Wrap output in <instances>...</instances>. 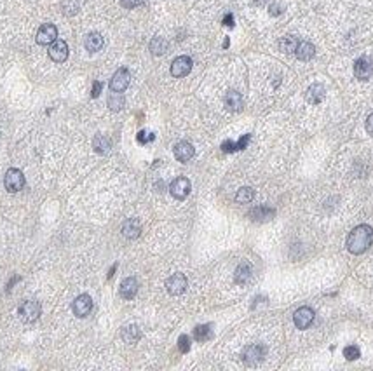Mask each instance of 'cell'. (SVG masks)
Segmentation results:
<instances>
[{"label":"cell","instance_id":"ab89813d","mask_svg":"<svg viewBox=\"0 0 373 371\" xmlns=\"http://www.w3.org/2000/svg\"><path fill=\"white\" fill-rule=\"evenodd\" d=\"M270 14H272V16H274V14H276V16L279 14V9H277V6H272V7H270Z\"/></svg>","mask_w":373,"mask_h":371},{"label":"cell","instance_id":"cb8c5ba5","mask_svg":"<svg viewBox=\"0 0 373 371\" xmlns=\"http://www.w3.org/2000/svg\"><path fill=\"white\" fill-rule=\"evenodd\" d=\"M296 45H298V40L295 37H284L279 42V49L283 52H286V54H291V52H295Z\"/></svg>","mask_w":373,"mask_h":371},{"label":"cell","instance_id":"d590c367","mask_svg":"<svg viewBox=\"0 0 373 371\" xmlns=\"http://www.w3.org/2000/svg\"><path fill=\"white\" fill-rule=\"evenodd\" d=\"M101 88H103V84H101V82H94V84H93V93H91V96H93V98L100 96Z\"/></svg>","mask_w":373,"mask_h":371},{"label":"cell","instance_id":"52a82bcc","mask_svg":"<svg viewBox=\"0 0 373 371\" xmlns=\"http://www.w3.org/2000/svg\"><path fill=\"white\" fill-rule=\"evenodd\" d=\"M129 81H131V75L126 68H119V70L113 73L112 81H110V89L113 93H122L126 91V88L129 86Z\"/></svg>","mask_w":373,"mask_h":371},{"label":"cell","instance_id":"277c9868","mask_svg":"<svg viewBox=\"0 0 373 371\" xmlns=\"http://www.w3.org/2000/svg\"><path fill=\"white\" fill-rule=\"evenodd\" d=\"M56 39H58V28L54 25H51V23L42 25L39 32H37V44L40 45H49L54 42Z\"/></svg>","mask_w":373,"mask_h":371},{"label":"cell","instance_id":"8d00e7d4","mask_svg":"<svg viewBox=\"0 0 373 371\" xmlns=\"http://www.w3.org/2000/svg\"><path fill=\"white\" fill-rule=\"evenodd\" d=\"M250 143V134H246V136H242L241 139L237 141V150H242V149H246V145Z\"/></svg>","mask_w":373,"mask_h":371},{"label":"cell","instance_id":"74e56055","mask_svg":"<svg viewBox=\"0 0 373 371\" xmlns=\"http://www.w3.org/2000/svg\"><path fill=\"white\" fill-rule=\"evenodd\" d=\"M366 131L373 136V113H370L366 119Z\"/></svg>","mask_w":373,"mask_h":371},{"label":"cell","instance_id":"44dd1931","mask_svg":"<svg viewBox=\"0 0 373 371\" xmlns=\"http://www.w3.org/2000/svg\"><path fill=\"white\" fill-rule=\"evenodd\" d=\"M120 336H122V340L126 343H136L140 340V336H142V331H140L138 326H135V324H131V326H126L122 329V333H120Z\"/></svg>","mask_w":373,"mask_h":371},{"label":"cell","instance_id":"ffe728a7","mask_svg":"<svg viewBox=\"0 0 373 371\" xmlns=\"http://www.w3.org/2000/svg\"><path fill=\"white\" fill-rule=\"evenodd\" d=\"M101 47H103V37L100 33L93 32L86 37V49L89 52H98Z\"/></svg>","mask_w":373,"mask_h":371},{"label":"cell","instance_id":"1f68e13d","mask_svg":"<svg viewBox=\"0 0 373 371\" xmlns=\"http://www.w3.org/2000/svg\"><path fill=\"white\" fill-rule=\"evenodd\" d=\"M178 349H180V352H183V354H186V352L190 350V340L186 335L180 336V340H178Z\"/></svg>","mask_w":373,"mask_h":371},{"label":"cell","instance_id":"8fae6325","mask_svg":"<svg viewBox=\"0 0 373 371\" xmlns=\"http://www.w3.org/2000/svg\"><path fill=\"white\" fill-rule=\"evenodd\" d=\"M49 58H51L52 61H56V63L67 61V58H68V45H67V42H65V40L56 39L54 42L51 44V47H49Z\"/></svg>","mask_w":373,"mask_h":371},{"label":"cell","instance_id":"d4e9b609","mask_svg":"<svg viewBox=\"0 0 373 371\" xmlns=\"http://www.w3.org/2000/svg\"><path fill=\"white\" fill-rule=\"evenodd\" d=\"M194 338L197 342H206V340L211 338V326L209 324H204V326H197L194 329Z\"/></svg>","mask_w":373,"mask_h":371},{"label":"cell","instance_id":"4fadbf2b","mask_svg":"<svg viewBox=\"0 0 373 371\" xmlns=\"http://www.w3.org/2000/svg\"><path fill=\"white\" fill-rule=\"evenodd\" d=\"M72 309H74V314L77 317H86L93 310V300H91L89 294H81V296L75 298Z\"/></svg>","mask_w":373,"mask_h":371},{"label":"cell","instance_id":"8992f818","mask_svg":"<svg viewBox=\"0 0 373 371\" xmlns=\"http://www.w3.org/2000/svg\"><path fill=\"white\" fill-rule=\"evenodd\" d=\"M265 354H267V349H265L264 345H258V343H255V345L246 347V350H244V354H242V357H244L246 364L255 366V364H258V362H260L262 359L265 357Z\"/></svg>","mask_w":373,"mask_h":371},{"label":"cell","instance_id":"3957f363","mask_svg":"<svg viewBox=\"0 0 373 371\" xmlns=\"http://www.w3.org/2000/svg\"><path fill=\"white\" fill-rule=\"evenodd\" d=\"M40 312H42V307L39 302H35V300L25 302V304L20 307V310H18L23 323H35V321L39 319Z\"/></svg>","mask_w":373,"mask_h":371},{"label":"cell","instance_id":"d6986e66","mask_svg":"<svg viewBox=\"0 0 373 371\" xmlns=\"http://www.w3.org/2000/svg\"><path fill=\"white\" fill-rule=\"evenodd\" d=\"M274 214H276V211H274L272 207L260 206V207H255V209L250 213V216L253 218L255 221H265V219L274 218Z\"/></svg>","mask_w":373,"mask_h":371},{"label":"cell","instance_id":"6da1fadb","mask_svg":"<svg viewBox=\"0 0 373 371\" xmlns=\"http://www.w3.org/2000/svg\"><path fill=\"white\" fill-rule=\"evenodd\" d=\"M373 244V229L368 225H359L349 234L347 249L352 255H361Z\"/></svg>","mask_w":373,"mask_h":371},{"label":"cell","instance_id":"e0dca14e","mask_svg":"<svg viewBox=\"0 0 373 371\" xmlns=\"http://www.w3.org/2000/svg\"><path fill=\"white\" fill-rule=\"evenodd\" d=\"M225 107L232 112H239L242 108V96L237 91H228L225 96Z\"/></svg>","mask_w":373,"mask_h":371},{"label":"cell","instance_id":"ba28073f","mask_svg":"<svg viewBox=\"0 0 373 371\" xmlns=\"http://www.w3.org/2000/svg\"><path fill=\"white\" fill-rule=\"evenodd\" d=\"M192 70V59L189 56H178L173 63H171V75L173 77H185Z\"/></svg>","mask_w":373,"mask_h":371},{"label":"cell","instance_id":"9c48e42d","mask_svg":"<svg viewBox=\"0 0 373 371\" xmlns=\"http://www.w3.org/2000/svg\"><path fill=\"white\" fill-rule=\"evenodd\" d=\"M293 321H295V326L298 329H307L314 323V310L309 309V307H302L295 312Z\"/></svg>","mask_w":373,"mask_h":371},{"label":"cell","instance_id":"d6a6232c","mask_svg":"<svg viewBox=\"0 0 373 371\" xmlns=\"http://www.w3.org/2000/svg\"><path fill=\"white\" fill-rule=\"evenodd\" d=\"M222 150H223L225 154L235 152V150H237V143H234V141H230V139H227V141H223V143H222Z\"/></svg>","mask_w":373,"mask_h":371},{"label":"cell","instance_id":"ac0fdd59","mask_svg":"<svg viewBox=\"0 0 373 371\" xmlns=\"http://www.w3.org/2000/svg\"><path fill=\"white\" fill-rule=\"evenodd\" d=\"M140 232H142V227H140L138 219H135V218L128 219L122 225V234L128 239H136V237L140 236Z\"/></svg>","mask_w":373,"mask_h":371},{"label":"cell","instance_id":"5b68a950","mask_svg":"<svg viewBox=\"0 0 373 371\" xmlns=\"http://www.w3.org/2000/svg\"><path fill=\"white\" fill-rule=\"evenodd\" d=\"M169 192H171V195H173L174 199L183 200L185 197L190 194V181H189V178H185V176L176 178V180H174L173 183L169 185Z\"/></svg>","mask_w":373,"mask_h":371},{"label":"cell","instance_id":"7a4b0ae2","mask_svg":"<svg viewBox=\"0 0 373 371\" xmlns=\"http://www.w3.org/2000/svg\"><path fill=\"white\" fill-rule=\"evenodd\" d=\"M4 185H6V190L14 194V192H20L23 187H25V176L20 169L11 168L9 171L6 173V178H4Z\"/></svg>","mask_w":373,"mask_h":371},{"label":"cell","instance_id":"5bb4252c","mask_svg":"<svg viewBox=\"0 0 373 371\" xmlns=\"http://www.w3.org/2000/svg\"><path fill=\"white\" fill-rule=\"evenodd\" d=\"M194 154H196V150H194V146L190 145L189 141H180V143H176V146H174V157H176V161H180V162L190 161V159L194 157Z\"/></svg>","mask_w":373,"mask_h":371},{"label":"cell","instance_id":"484cf974","mask_svg":"<svg viewBox=\"0 0 373 371\" xmlns=\"http://www.w3.org/2000/svg\"><path fill=\"white\" fill-rule=\"evenodd\" d=\"M150 51L154 52L155 56L164 54V52L167 51V42L164 39H161V37H155V39L150 42Z\"/></svg>","mask_w":373,"mask_h":371},{"label":"cell","instance_id":"f1b7e54d","mask_svg":"<svg viewBox=\"0 0 373 371\" xmlns=\"http://www.w3.org/2000/svg\"><path fill=\"white\" fill-rule=\"evenodd\" d=\"M61 9L65 16H75L79 13V2L77 0H63Z\"/></svg>","mask_w":373,"mask_h":371},{"label":"cell","instance_id":"30bf717a","mask_svg":"<svg viewBox=\"0 0 373 371\" xmlns=\"http://www.w3.org/2000/svg\"><path fill=\"white\" fill-rule=\"evenodd\" d=\"M354 75H356L357 79H361V81H366V79H370L373 75V61L370 58H366V56H363V58H359L356 63H354Z\"/></svg>","mask_w":373,"mask_h":371},{"label":"cell","instance_id":"f546056e","mask_svg":"<svg viewBox=\"0 0 373 371\" xmlns=\"http://www.w3.org/2000/svg\"><path fill=\"white\" fill-rule=\"evenodd\" d=\"M108 107L110 110H113V112H119V110L124 107V98L120 96V94H112V96L108 98Z\"/></svg>","mask_w":373,"mask_h":371},{"label":"cell","instance_id":"7c38bea8","mask_svg":"<svg viewBox=\"0 0 373 371\" xmlns=\"http://www.w3.org/2000/svg\"><path fill=\"white\" fill-rule=\"evenodd\" d=\"M166 287H167V293L176 296V294H181L186 289V277L183 274H174L171 275L169 279L166 281Z\"/></svg>","mask_w":373,"mask_h":371},{"label":"cell","instance_id":"e575fe53","mask_svg":"<svg viewBox=\"0 0 373 371\" xmlns=\"http://www.w3.org/2000/svg\"><path fill=\"white\" fill-rule=\"evenodd\" d=\"M143 2H145V0H122V6L128 7V9H133V7L142 6Z\"/></svg>","mask_w":373,"mask_h":371},{"label":"cell","instance_id":"9a60e30c","mask_svg":"<svg viewBox=\"0 0 373 371\" xmlns=\"http://www.w3.org/2000/svg\"><path fill=\"white\" fill-rule=\"evenodd\" d=\"M136 293H138V281L135 277L124 279L122 284H120V296L126 298V300H133Z\"/></svg>","mask_w":373,"mask_h":371},{"label":"cell","instance_id":"836d02e7","mask_svg":"<svg viewBox=\"0 0 373 371\" xmlns=\"http://www.w3.org/2000/svg\"><path fill=\"white\" fill-rule=\"evenodd\" d=\"M154 138H155V136H154V134H148L147 131H140V132H138V141H140V143L152 141Z\"/></svg>","mask_w":373,"mask_h":371},{"label":"cell","instance_id":"4316f807","mask_svg":"<svg viewBox=\"0 0 373 371\" xmlns=\"http://www.w3.org/2000/svg\"><path fill=\"white\" fill-rule=\"evenodd\" d=\"M253 197H255L253 188L242 187L241 190L237 192V195H235V200H237L239 204H248V202H251V200H253Z\"/></svg>","mask_w":373,"mask_h":371},{"label":"cell","instance_id":"f35d334b","mask_svg":"<svg viewBox=\"0 0 373 371\" xmlns=\"http://www.w3.org/2000/svg\"><path fill=\"white\" fill-rule=\"evenodd\" d=\"M223 25L232 28V26H234V16H232V14H227V16L223 18Z\"/></svg>","mask_w":373,"mask_h":371},{"label":"cell","instance_id":"83f0119b","mask_svg":"<svg viewBox=\"0 0 373 371\" xmlns=\"http://www.w3.org/2000/svg\"><path fill=\"white\" fill-rule=\"evenodd\" d=\"M94 150H96L98 154H105V152H108V149H110V139L108 138H105V136H101V134H98L96 138H94Z\"/></svg>","mask_w":373,"mask_h":371},{"label":"cell","instance_id":"4dcf8cb0","mask_svg":"<svg viewBox=\"0 0 373 371\" xmlns=\"http://www.w3.org/2000/svg\"><path fill=\"white\" fill-rule=\"evenodd\" d=\"M344 355H345V359H347V361H354V359L359 357V349H357L356 345H349V347H345V349H344Z\"/></svg>","mask_w":373,"mask_h":371},{"label":"cell","instance_id":"603a6c76","mask_svg":"<svg viewBox=\"0 0 373 371\" xmlns=\"http://www.w3.org/2000/svg\"><path fill=\"white\" fill-rule=\"evenodd\" d=\"M235 282L237 284H246L251 279V267L246 263L239 265L237 268H235V275H234Z\"/></svg>","mask_w":373,"mask_h":371},{"label":"cell","instance_id":"2e32d148","mask_svg":"<svg viewBox=\"0 0 373 371\" xmlns=\"http://www.w3.org/2000/svg\"><path fill=\"white\" fill-rule=\"evenodd\" d=\"M295 54H296V58L302 59V61H309V59L314 58L316 47L310 42H298V45H296V49H295Z\"/></svg>","mask_w":373,"mask_h":371},{"label":"cell","instance_id":"7402d4cb","mask_svg":"<svg viewBox=\"0 0 373 371\" xmlns=\"http://www.w3.org/2000/svg\"><path fill=\"white\" fill-rule=\"evenodd\" d=\"M323 98H325V88L321 84L310 86L309 91H307V101L309 103H321Z\"/></svg>","mask_w":373,"mask_h":371}]
</instances>
